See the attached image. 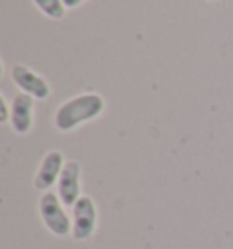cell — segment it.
<instances>
[{
	"label": "cell",
	"mask_w": 233,
	"mask_h": 249,
	"mask_svg": "<svg viewBox=\"0 0 233 249\" xmlns=\"http://www.w3.org/2000/svg\"><path fill=\"white\" fill-rule=\"evenodd\" d=\"M106 102L98 93H80L62 102L55 111V127L58 131H73L78 125L95 120L102 115Z\"/></svg>",
	"instance_id": "cell-1"
},
{
	"label": "cell",
	"mask_w": 233,
	"mask_h": 249,
	"mask_svg": "<svg viewBox=\"0 0 233 249\" xmlns=\"http://www.w3.org/2000/svg\"><path fill=\"white\" fill-rule=\"evenodd\" d=\"M71 211H73V231H71V235L75 240H88L89 236H93L97 229L95 200L88 195H82L75 202Z\"/></svg>",
	"instance_id": "cell-4"
},
{
	"label": "cell",
	"mask_w": 233,
	"mask_h": 249,
	"mask_svg": "<svg viewBox=\"0 0 233 249\" xmlns=\"http://www.w3.org/2000/svg\"><path fill=\"white\" fill-rule=\"evenodd\" d=\"M33 4L51 20H60L66 15V6L62 0H33Z\"/></svg>",
	"instance_id": "cell-8"
},
{
	"label": "cell",
	"mask_w": 233,
	"mask_h": 249,
	"mask_svg": "<svg viewBox=\"0 0 233 249\" xmlns=\"http://www.w3.org/2000/svg\"><path fill=\"white\" fill-rule=\"evenodd\" d=\"M33 111H35V98L19 93L11 102V118L9 124L17 135H28L33 127Z\"/></svg>",
	"instance_id": "cell-7"
},
{
	"label": "cell",
	"mask_w": 233,
	"mask_h": 249,
	"mask_svg": "<svg viewBox=\"0 0 233 249\" xmlns=\"http://www.w3.org/2000/svg\"><path fill=\"white\" fill-rule=\"evenodd\" d=\"M66 166L64 155L58 149H51L48 151L40 160V166L37 169L33 178V186L37 191L40 193H48L51 187L55 186L58 178H60L62 169Z\"/></svg>",
	"instance_id": "cell-5"
},
{
	"label": "cell",
	"mask_w": 233,
	"mask_h": 249,
	"mask_svg": "<svg viewBox=\"0 0 233 249\" xmlns=\"http://www.w3.org/2000/svg\"><path fill=\"white\" fill-rule=\"evenodd\" d=\"M0 122L6 124L11 118V104H7V98L4 95H0Z\"/></svg>",
	"instance_id": "cell-9"
},
{
	"label": "cell",
	"mask_w": 233,
	"mask_h": 249,
	"mask_svg": "<svg viewBox=\"0 0 233 249\" xmlns=\"http://www.w3.org/2000/svg\"><path fill=\"white\" fill-rule=\"evenodd\" d=\"M11 80L22 93L33 97L35 100H48L51 97V88L48 80L24 64H15L11 68Z\"/></svg>",
	"instance_id": "cell-3"
},
{
	"label": "cell",
	"mask_w": 233,
	"mask_h": 249,
	"mask_svg": "<svg viewBox=\"0 0 233 249\" xmlns=\"http://www.w3.org/2000/svg\"><path fill=\"white\" fill-rule=\"evenodd\" d=\"M57 195L66 208H73L82 196L80 193V164L77 160H68L57 182Z\"/></svg>",
	"instance_id": "cell-6"
},
{
	"label": "cell",
	"mask_w": 233,
	"mask_h": 249,
	"mask_svg": "<svg viewBox=\"0 0 233 249\" xmlns=\"http://www.w3.org/2000/svg\"><path fill=\"white\" fill-rule=\"evenodd\" d=\"M39 214L40 220L51 235L58 236H68L73 231V218H69L66 213V206L62 204L57 193H42L40 200H39Z\"/></svg>",
	"instance_id": "cell-2"
},
{
	"label": "cell",
	"mask_w": 233,
	"mask_h": 249,
	"mask_svg": "<svg viewBox=\"0 0 233 249\" xmlns=\"http://www.w3.org/2000/svg\"><path fill=\"white\" fill-rule=\"evenodd\" d=\"M208 2H215V0H208Z\"/></svg>",
	"instance_id": "cell-11"
},
{
	"label": "cell",
	"mask_w": 233,
	"mask_h": 249,
	"mask_svg": "<svg viewBox=\"0 0 233 249\" xmlns=\"http://www.w3.org/2000/svg\"><path fill=\"white\" fill-rule=\"evenodd\" d=\"M62 2H64L66 9H75V7H78L82 2H86V0H62Z\"/></svg>",
	"instance_id": "cell-10"
}]
</instances>
